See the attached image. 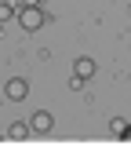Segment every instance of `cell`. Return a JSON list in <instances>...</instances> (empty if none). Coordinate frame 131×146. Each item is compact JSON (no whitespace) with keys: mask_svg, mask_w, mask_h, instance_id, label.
Here are the masks:
<instances>
[{"mask_svg":"<svg viewBox=\"0 0 131 146\" xmlns=\"http://www.w3.org/2000/svg\"><path fill=\"white\" fill-rule=\"evenodd\" d=\"M44 22H47L44 7H29V4H22V11H18V26L26 29V33H37Z\"/></svg>","mask_w":131,"mask_h":146,"instance_id":"cell-1","label":"cell"},{"mask_svg":"<svg viewBox=\"0 0 131 146\" xmlns=\"http://www.w3.org/2000/svg\"><path fill=\"white\" fill-rule=\"evenodd\" d=\"M29 95V80L26 77H7V84H4V99L7 102H22Z\"/></svg>","mask_w":131,"mask_h":146,"instance_id":"cell-2","label":"cell"},{"mask_svg":"<svg viewBox=\"0 0 131 146\" xmlns=\"http://www.w3.org/2000/svg\"><path fill=\"white\" fill-rule=\"evenodd\" d=\"M29 128H33L37 135H44V131H51V128H55V117H51L47 110H37V113L29 117Z\"/></svg>","mask_w":131,"mask_h":146,"instance_id":"cell-3","label":"cell"},{"mask_svg":"<svg viewBox=\"0 0 131 146\" xmlns=\"http://www.w3.org/2000/svg\"><path fill=\"white\" fill-rule=\"evenodd\" d=\"M95 70H98V66H95V58H91V55H80V58L73 62V73H76V77H84V80H91Z\"/></svg>","mask_w":131,"mask_h":146,"instance_id":"cell-4","label":"cell"},{"mask_svg":"<svg viewBox=\"0 0 131 146\" xmlns=\"http://www.w3.org/2000/svg\"><path fill=\"white\" fill-rule=\"evenodd\" d=\"M22 4L18 0H0V22H7V18H18Z\"/></svg>","mask_w":131,"mask_h":146,"instance_id":"cell-5","label":"cell"},{"mask_svg":"<svg viewBox=\"0 0 131 146\" xmlns=\"http://www.w3.org/2000/svg\"><path fill=\"white\" fill-rule=\"evenodd\" d=\"M29 135H33L29 121H15V124L7 128V139H29Z\"/></svg>","mask_w":131,"mask_h":146,"instance_id":"cell-6","label":"cell"},{"mask_svg":"<svg viewBox=\"0 0 131 146\" xmlns=\"http://www.w3.org/2000/svg\"><path fill=\"white\" fill-rule=\"evenodd\" d=\"M109 131L117 135V139H124V135H128V121H124V117H113V121H109Z\"/></svg>","mask_w":131,"mask_h":146,"instance_id":"cell-7","label":"cell"},{"mask_svg":"<svg viewBox=\"0 0 131 146\" xmlns=\"http://www.w3.org/2000/svg\"><path fill=\"white\" fill-rule=\"evenodd\" d=\"M69 88H73V91H80V88H84V77H76V73H73V77H69Z\"/></svg>","mask_w":131,"mask_h":146,"instance_id":"cell-8","label":"cell"},{"mask_svg":"<svg viewBox=\"0 0 131 146\" xmlns=\"http://www.w3.org/2000/svg\"><path fill=\"white\" fill-rule=\"evenodd\" d=\"M22 4H29V7H40V4H44V0H22Z\"/></svg>","mask_w":131,"mask_h":146,"instance_id":"cell-9","label":"cell"}]
</instances>
